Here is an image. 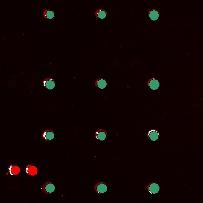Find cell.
Here are the masks:
<instances>
[{"label": "cell", "instance_id": "1", "mask_svg": "<svg viewBox=\"0 0 203 203\" xmlns=\"http://www.w3.org/2000/svg\"><path fill=\"white\" fill-rule=\"evenodd\" d=\"M42 189L44 192L46 194H50L54 192L55 190V187L53 183L48 182L45 183Z\"/></svg>", "mask_w": 203, "mask_h": 203}, {"label": "cell", "instance_id": "2", "mask_svg": "<svg viewBox=\"0 0 203 203\" xmlns=\"http://www.w3.org/2000/svg\"><path fill=\"white\" fill-rule=\"evenodd\" d=\"M95 191L97 193L100 194L105 193L107 190L106 184L104 182H99L95 185L94 187Z\"/></svg>", "mask_w": 203, "mask_h": 203}, {"label": "cell", "instance_id": "3", "mask_svg": "<svg viewBox=\"0 0 203 203\" xmlns=\"http://www.w3.org/2000/svg\"><path fill=\"white\" fill-rule=\"evenodd\" d=\"M42 136L45 141H51L54 138V132L51 129H47L44 131L42 134Z\"/></svg>", "mask_w": 203, "mask_h": 203}, {"label": "cell", "instance_id": "4", "mask_svg": "<svg viewBox=\"0 0 203 203\" xmlns=\"http://www.w3.org/2000/svg\"><path fill=\"white\" fill-rule=\"evenodd\" d=\"M43 84L45 88L49 90H52L55 86V83L54 80L51 78H47L43 82Z\"/></svg>", "mask_w": 203, "mask_h": 203}, {"label": "cell", "instance_id": "5", "mask_svg": "<svg viewBox=\"0 0 203 203\" xmlns=\"http://www.w3.org/2000/svg\"><path fill=\"white\" fill-rule=\"evenodd\" d=\"M148 191L151 194H155L157 193L160 191L159 185L156 183H151L148 185Z\"/></svg>", "mask_w": 203, "mask_h": 203}, {"label": "cell", "instance_id": "6", "mask_svg": "<svg viewBox=\"0 0 203 203\" xmlns=\"http://www.w3.org/2000/svg\"><path fill=\"white\" fill-rule=\"evenodd\" d=\"M26 172L29 175L34 176L38 173V170L35 166L30 164L27 166L26 168Z\"/></svg>", "mask_w": 203, "mask_h": 203}, {"label": "cell", "instance_id": "7", "mask_svg": "<svg viewBox=\"0 0 203 203\" xmlns=\"http://www.w3.org/2000/svg\"><path fill=\"white\" fill-rule=\"evenodd\" d=\"M95 138L97 139V140H99V141H103L106 138L107 133L106 131H105L103 129H100L95 132Z\"/></svg>", "mask_w": 203, "mask_h": 203}, {"label": "cell", "instance_id": "8", "mask_svg": "<svg viewBox=\"0 0 203 203\" xmlns=\"http://www.w3.org/2000/svg\"><path fill=\"white\" fill-rule=\"evenodd\" d=\"M8 171L11 175L16 176L20 173L21 169L17 166L11 165L8 168Z\"/></svg>", "mask_w": 203, "mask_h": 203}, {"label": "cell", "instance_id": "9", "mask_svg": "<svg viewBox=\"0 0 203 203\" xmlns=\"http://www.w3.org/2000/svg\"><path fill=\"white\" fill-rule=\"evenodd\" d=\"M148 85L152 90H156L160 86V83L156 79H152L148 81Z\"/></svg>", "mask_w": 203, "mask_h": 203}, {"label": "cell", "instance_id": "10", "mask_svg": "<svg viewBox=\"0 0 203 203\" xmlns=\"http://www.w3.org/2000/svg\"><path fill=\"white\" fill-rule=\"evenodd\" d=\"M149 139L151 141H156L159 138V134L157 131L155 130H150L148 133Z\"/></svg>", "mask_w": 203, "mask_h": 203}, {"label": "cell", "instance_id": "11", "mask_svg": "<svg viewBox=\"0 0 203 203\" xmlns=\"http://www.w3.org/2000/svg\"><path fill=\"white\" fill-rule=\"evenodd\" d=\"M107 83L106 81L103 79H98L95 82V86L101 89L105 88L107 86Z\"/></svg>", "mask_w": 203, "mask_h": 203}, {"label": "cell", "instance_id": "12", "mask_svg": "<svg viewBox=\"0 0 203 203\" xmlns=\"http://www.w3.org/2000/svg\"><path fill=\"white\" fill-rule=\"evenodd\" d=\"M43 16L45 19L51 20L54 18L55 13L52 10L46 9L44 11Z\"/></svg>", "mask_w": 203, "mask_h": 203}, {"label": "cell", "instance_id": "13", "mask_svg": "<svg viewBox=\"0 0 203 203\" xmlns=\"http://www.w3.org/2000/svg\"><path fill=\"white\" fill-rule=\"evenodd\" d=\"M95 16L97 18L100 19H103L106 18L107 13L103 9H98L95 11Z\"/></svg>", "mask_w": 203, "mask_h": 203}, {"label": "cell", "instance_id": "14", "mask_svg": "<svg viewBox=\"0 0 203 203\" xmlns=\"http://www.w3.org/2000/svg\"><path fill=\"white\" fill-rule=\"evenodd\" d=\"M149 16L153 21H156L159 17V13L157 10H152L149 12Z\"/></svg>", "mask_w": 203, "mask_h": 203}]
</instances>
